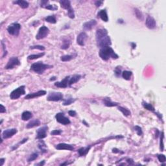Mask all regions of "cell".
<instances>
[{
  "label": "cell",
  "mask_w": 166,
  "mask_h": 166,
  "mask_svg": "<svg viewBox=\"0 0 166 166\" xmlns=\"http://www.w3.org/2000/svg\"><path fill=\"white\" fill-rule=\"evenodd\" d=\"M96 41L98 47L101 48L110 46L112 44L110 38L108 35V31L105 29H99L97 30Z\"/></svg>",
  "instance_id": "cell-1"
},
{
  "label": "cell",
  "mask_w": 166,
  "mask_h": 166,
  "mask_svg": "<svg viewBox=\"0 0 166 166\" xmlns=\"http://www.w3.org/2000/svg\"><path fill=\"white\" fill-rule=\"evenodd\" d=\"M99 57L103 60H108L110 59H118L119 56L117 55L112 47L110 46L101 48L99 51Z\"/></svg>",
  "instance_id": "cell-2"
},
{
  "label": "cell",
  "mask_w": 166,
  "mask_h": 166,
  "mask_svg": "<svg viewBox=\"0 0 166 166\" xmlns=\"http://www.w3.org/2000/svg\"><path fill=\"white\" fill-rule=\"evenodd\" d=\"M53 66L49 64H44L42 62H38L34 63L31 66V70L33 71L38 74H42L45 71L53 68Z\"/></svg>",
  "instance_id": "cell-3"
},
{
  "label": "cell",
  "mask_w": 166,
  "mask_h": 166,
  "mask_svg": "<svg viewBox=\"0 0 166 166\" xmlns=\"http://www.w3.org/2000/svg\"><path fill=\"white\" fill-rule=\"evenodd\" d=\"M21 29V25L18 23H12L9 25L7 28L8 33L11 35L17 36L20 33Z\"/></svg>",
  "instance_id": "cell-4"
},
{
  "label": "cell",
  "mask_w": 166,
  "mask_h": 166,
  "mask_svg": "<svg viewBox=\"0 0 166 166\" xmlns=\"http://www.w3.org/2000/svg\"><path fill=\"white\" fill-rule=\"evenodd\" d=\"M25 86H21L18 87V88L14 90L10 94V98L12 100L18 99L21 95L25 94Z\"/></svg>",
  "instance_id": "cell-5"
},
{
  "label": "cell",
  "mask_w": 166,
  "mask_h": 166,
  "mask_svg": "<svg viewBox=\"0 0 166 166\" xmlns=\"http://www.w3.org/2000/svg\"><path fill=\"white\" fill-rule=\"evenodd\" d=\"M49 33V29L46 26H42L38 30V33L36 35V38L37 40H41L46 38Z\"/></svg>",
  "instance_id": "cell-6"
},
{
  "label": "cell",
  "mask_w": 166,
  "mask_h": 166,
  "mask_svg": "<svg viewBox=\"0 0 166 166\" xmlns=\"http://www.w3.org/2000/svg\"><path fill=\"white\" fill-rule=\"evenodd\" d=\"M20 61L19 60V59L16 57H11L9 60L7 64L5 67V68L7 70H11V69H13L17 66H20Z\"/></svg>",
  "instance_id": "cell-7"
},
{
  "label": "cell",
  "mask_w": 166,
  "mask_h": 166,
  "mask_svg": "<svg viewBox=\"0 0 166 166\" xmlns=\"http://www.w3.org/2000/svg\"><path fill=\"white\" fill-rule=\"evenodd\" d=\"M63 99V95L60 92H51L47 97L49 101H59Z\"/></svg>",
  "instance_id": "cell-8"
},
{
  "label": "cell",
  "mask_w": 166,
  "mask_h": 166,
  "mask_svg": "<svg viewBox=\"0 0 166 166\" xmlns=\"http://www.w3.org/2000/svg\"><path fill=\"white\" fill-rule=\"evenodd\" d=\"M55 118L57 119V121L59 122V123L62 124L64 125H67L70 124L71 121L69 118L65 116L64 114L62 112H59L55 116Z\"/></svg>",
  "instance_id": "cell-9"
},
{
  "label": "cell",
  "mask_w": 166,
  "mask_h": 166,
  "mask_svg": "<svg viewBox=\"0 0 166 166\" xmlns=\"http://www.w3.org/2000/svg\"><path fill=\"white\" fill-rule=\"evenodd\" d=\"M48 130V127L46 125L40 128L36 131V139L42 140L47 136V132Z\"/></svg>",
  "instance_id": "cell-10"
},
{
  "label": "cell",
  "mask_w": 166,
  "mask_h": 166,
  "mask_svg": "<svg viewBox=\"0 0 166 166\" xmlns=\"http://www.w3.org/2000/svg\"><path fill=\"white\" fill-rule=\"evenodd\" d=\"M18 132L16 129H11L4 130L2 133V138L3 139H8L12 137Z\"/></svg>",
  "instance_id": "cell-11"
},
{
  "label": "cell",
  "mask_w": 166,
  "mask_h": 166,
  "mask_svg": "<svg viewBox=\"0 0 166 166\" xmlns=\"http://www.w3.org/2000/svg\"><path fill=\"white\" fill-rule=\"evenodd\" d=\"M88 38V35L85 32H82L77 36V43L81 46H84L85 45V42Z\"/></svg>",
  "instance_id": "cell-12"
},
{
  "label": "cell",
  "mask_w": 166,
  "mask_h": 166,
  "mask_svg": "<svg viewBox=\"0 0 166 166\" xmlns=\"http://www.w3.org/2000/svg\"><path fill=\"white\" fill-rule=\"evenodd\" d=\"M70 76H67L60 82H56L55 83V86L58 88H66L69 86V80H70Z\"/></svg>",
  "instance_id": "cell-13"
},
{
  "label": "cell",
  "mask_w": 166,
  "mask_h": 166,
  "mask_svg": "<svg viewBox=\"0 0 166 166\" xmlns=\"http://www.w3.org/2000/svg\"><path fill=\"white\" fill-rule=\"evenodd\" d=\"M145 24L147 27L149 28V29H154L156 28V23L154 19L151 16H148L147 18H146Z\"/></svg>",
  "instance_id": "cell-14"
},
{
  "label": "cell",
  "mask_w": 166,
  "mask_h": 166,
  "mask_svg": "<svg viewBox=\"0 0 166 166\" xmlns=\"http://www.w3.org/2000/svg\"><path fill=\"white\" fill-rule=\"evenodd\" d=\"M46 94V91L45 90H40L38 92H37L31 93V94L27 95L25 97V99H33V98L38 97H40V96L45 95Z\"/></svg>",
  "instance_id": "cell-15"
},
{
  "label": "cell",
  "mask_w": 166,
  "mask_h": 166,
  "mask_svg": "<svg viewBox=\"0 0 166 166\" xmlns=\"http://www.w3.org/2000/svg\"><path fill=\"white\" fill-rule=\"evenodd\" d=\"M55 148L57 150H68V151H73L74 149V147L72 145L61 143L58 144L55 146Z\"/></svg>",
  "instance_id": "cell-16"
},
{
  "label": "cell",
  "mask_w": 166,
  "mask_h": 166,
  "mask_svg": "<svg viewBox=\"0 0 166 166\" xmlns=\"http://www.w3.org/2000/svg\"><path fill=\"white\" fill-rule=\"evenodd\" d=\"M96 25H97V21L95 20H92L87 22H85L83 25V27L86 31H90V30L92 29Z\"/></svg>",
  "instance_id": "cell-17"
},
{
  "label": "cell",
  "mask_w": 166,
  "mask_h": 166,
  "mask_svg": "<svg viewBox=\"0 0 166 166\" xmlns=\"http://www.w3.org/2000/svg\"><path fill=\"white\" fill-rule=\"evenodd\" d=\"M81 79V75L79 74H75V75L70 76V80H69V87H70L72 84L79 81Z\"/></svg>",
  "instance_id": "cell-18"
},
{
  "label": "cell",
  "mask_w": 166,
  "mask_h": 166,
  "mask_svg": "<svg viewBox=\"0 0 166 166\" xmlns=\"http://www.w3.org/2000/svg\"><path fill=\"white\" fill-rule=\"evenodd\" d=\"M61 7L66 10H70L71 9V2L69 0H60L59 1Z\"/></svg>",
  "instance_id": "cell-19"
},
{
  "label": "cell",
  "mask_w": 166,
  "mask_h": 166,
  "mask_svg": "<svg viewBox=\"0 0 166 166\" xmlns=\"http://www.w3.org/2000/svg\"><path fill=\"white\" fill-rule=\"evenodd\" d=\"M40 125V120L35 119L31 120L29 123H28L27 126H26V128L27 129H31V128L35 127H38Z\"/></svg>",
  "instance_id": "cell-20"
},
{
  "label": "cell",
  "mask_w": 166,
  "mask_h": 166,
  "mask_svg": "<svg viewBox=\"0 0 166 166\" xmlns=\"http://www.w3.org/2000/svg\"><path fill=\"white\" fill-rule=\"evenodd\" d=\"M98 16H99L102 20L105 22H107L108 21V17L106 10H101L98 12Z\"/></svg>",
  "instance_id": "cell-21"
},
{
  "label": "cell",
  "mask_w": 166,
  "mask_h": 166,
  "mask_svg": "<svg viewBox=\"0 0 166 166\" xmlns=\"http://www.w3.org/2000/svg\"><path fill=\"white\" fill-rule=\"evenodd\" d=\"M91 147L92 146H88L86 147H82L78 150V153L80 156H84L85 155H86L91 149Z\"/></svg>",
  "instance_id": "cell-22"
},
{
  "label": "cell",
  "mask_w": 166,
  "mask_h": 166,
  "mask_svg": "<svg viewBox=\"0 0 166 166\" xmlns=\"http://www.w3.org/2000/svg\"><path fill=\"white\" fill-rule=\"evenodd\" d=\"M103 103L105 105L108 107H116L118 105V103H115L111 101L110 98H105L103 99Z\"/></svg>",
  "instance_id": "cell-23"
},
{
  "label": "cell",
  "mask_w": 166,
  "mask_h": 166,
  "mask_svg": "<svg viewBox=\"0 0 166 166\" xmlns=\"http://www.w3.org/2000/svg\"><path fill=\"white\" fill-rule=\"evenodd\" d=\"M14 4H17L22 9H27L29 5V3L26 1H24V0H18V1H16L13 2Z\"/></svg>",
  "instance_id": "cell-24"
},
{
  "label": "cell",
  "mask_w": 166,
  "mask_h": 166,
  "mask_svg": "<svg viewBox=\"0 0 166 166\" xmlns=\"http://www.w3.org/2000/svg\"><path fill=\"white\" fill-rule=\"evenodd\" d=\"M33 118V114L29 111H25L22 114V119L23 121H27Z\"/></svg>",
  "instance_id": "cell-25"
},
{
  "label": "cell",
  "mask_w": 166,
  "mask_h": 166,
  "mask_svg": "<svg viewBox=\"0 0 166 166\" xmlns=\"http://www.w3.org/2000/svg\"><path fill=\"white\" fill-rule=\"evenodd\" d=\"M38 148L41 150V151L42 153H46L47 149H46V145L45 143V142L43 140H40L38 142Z\"/></svg>",
  "instance_id": "cell-26"
},
{
  "label": "cell",
  "mask_w": 166,
  "mask_h": 166,
  "mask_svg": "<svg viewBox=\"0 0 166 166\" xmlns=\"http://www.w3.org/2000/svg\"><path fill=\"white\" fill-rule=\"evenodd\" d=\"M118 110H120L123 113V114L125 116L127 117L129 116L130 115V111L129 110H128L127 108H124V107H118Z\"/></svg>",
  "instance_id": "cell-27"
},
{
  "label": "cell",
  "mask_w": 166,
  "mask_h": 166,
  "mask_svg": "<svg viewBox=\"0 0 166 166\" xmlns=\"http://www.w3.org/2000/svg\"><path fill=\"white\" fill-rule=\"evenodd\" d=\"M131 76H132V72L129 71H124L122 73V77L124 79L127 80V81H129L130 79Z\"/></svg>",
  "instance_id": "cell-28"
},
{
  "label": "cell",
  "mask_w": 166,
  "mask_h": 166,
  "mask_svg": "<svg viewBox=\"0 0 166 166\" xmlns=\"http://www.w3.org/2000/svg\"><path fill=\"white\" fill-rule=\"evenodd\" d=\"M70 43L71 42L69 39H65V40H64L61 46V49H67L70 47Z\"/></svg>",
  "instance_id": "cell-29"
},
{
  "label": "cell",
  "mask_w": 166,
  "mask_h": 166,
  "mask_svg": "<svg viewBox=\"0 0 166 166\" xmlns=\"http://www.w3.org/2000/svg\"><path fill=\"white\" fill-rule=\"evenodd\" d=\"M45 21L50 24H56L57 22V20L55 16L52 15V16H48L45 18Z\"/></svg>",
  "instance_id": "cell-30"
},
{
  "label": "cell",
  "mask_w": 166,
  "mask_h": 166,
  "mask_svg": "<svg viewBox=\"0 0 166 166\" xmlns=\"http://www.w3.org/2000/svg\"><path fill=\"white\" fill-rule=\"evenodd\" d=\"M75 100H76L75 99H73V98L72 97L67 98L66 99H63L64 102H63L62 105L64 106L70 105H71V104H72L73 103H74V102L75 101Z\"/></svg>",
  "instance_id": "cell-31"
},
{
  "label": "cell",
  "mask_w": 166,
  "mask_h": 166,
  "mask_svg": "<svg viewBox=\"0 0 166 166\" xmlns=\"http://www.w3.org/2000/svg\"><path fill=\"white\" fill-rule=\"evenodd\" d=\"M142 105L145 108L148 110L151 111V112H154V107H153V105H151V104L147 103L143 101L142 103Z\"/></svg>",
  "instance_id": "cell-32"
},
{
  "label": "cell",
  "mask_w": 166,
  "mask_h": 166,
  "mask_svg": "<svg viewBox=\"0 0 166 166\" xmlns=\"http://www.w3.org/2000/svg\"><path fill=\"white\" fill-rule=\"evenodd\" d=\"M164 132H162V133L160 134V149L161 151H164Z\"/></svg>",
  "instance_id": "cell-33"
},
{
  "label": "cell",
  "mask_w": 166,
  "mask_h": 166,
  "mask_svg": "<svg viewBox=\"0 0 166 166\" xmlns=\"http://www.w3.org/2000/svg\"><path fill=\"white\" fill-rule=\"evenodd\" d=\"M44 55H45L44 53H41L36 54V55H29L28 57V59L29 60L37 59H39V58L43 57Z\"/></svg>",
  "instance_id": "cell-34"
},
{
  "label": "cell",
  "mask_w": 166,
  "mask_h": 166,
  "mask_svg": "<svg viewBox=\"0 0 166 166\" xmlns=\"http://www.w3.org/2000/svg\"><path fill=\"white\" fill-rule=\"evenodd\" d=\"M73 55H63L60 57V60L62 62H68V61H70L73 59Z\"/></svg>",
  "instance_id": "cell-35"
},
{
  "label": "cell",
  "mask_w": 166,
  "mask_h": 166,
  "mask_svg": "<svg viewBox=\"0 0 166 166\" xmlns=\"http://www.w3.org/2000/svg\"><path fill=\"white\" fill-rule=\"evenodd\" d=\"M38 157V153H33L32 154H31L29 156V158L27 159V162H33V161L35 160Z\"/></svg>",
  "instance_id": "cell-36"
},
{
  "label": "cell",
  "mask_w": 166,
  "mask_h": 166,
  "mask_svg": "<svg viewBox=\"0 0 166 166\" xmlns=\"http://www.w3.org/2000/svg\"><path fill=\"white\" fill-rule=\"evenodd\" d=\"M134 12L135 14H136V16L137 17V18L138 19V20H143V16L142 13L140 12V11H139V10L137 9H135Z\"/></svg>",
  "instance_id": "cell-37"
},
{
  "label": "cell",
  "mask_w": 166,
  "mask_h": 166,
  "mask_svg": "<svg viewBox=\"0 0 166 166\" xmlns=\"http://www.w3.org/2000/svg\"><path fill=\"white\" fill-rule=\"evenodd\" d=\"M44 9L51 10V11H56L58 9V7L55 5H47L45 7Z\"/></svg>",
  "instance_id": "cell-38"
},
{
  "label": "cell",
  "mask_w": 166,
  "mask_h": 166,
  "mask_svg": "<svg viewBox=\"0 0 166 166\" xmlns=\"http://www.w3.org/2000/svg\"><path fill=\"white\" fill-rule=\"evenodd\" d=\"M30 49H39L40 51H44L45 50V47L43 46H40V45H36V46H33L30 47Z\"/></svg>",
  "instance_id": "cell-39"
},
{
  "label": "cell",
  "mask_w": 166,
  "mask_h": 166,
  "mask_svg": "<svg viewBox=\"0 0 166 166\" xmlns=\"http://www.w3.org/2000/svg\"><path fill=\"white\" fill-rule=\"evenodd\" d=\"M28 140V138H24V140H22L21 141V142H20L18 143L17 144V145H15V146H14L12 148V150H14V149H16L20 145H22V144L25 143L27 142V141Z\"/></svg>",
  "instance_id": "cell-40"
},
{
  "label": "cell",
  "mask_w": 166,
  "mask_h": 166,
  "mask_svg": "<svg viewBox=\"0 0 166 166\" xmlns=\"http://www.w3.org/2000/svg\"><path fill=\"white\" fill-rule=\"evenodd\" d=\"M114 73L116 77H120L121 73V68L120 66H117L116 68H115Z\"/></svg>",
  "instance_id": "cell-41"
},
{
  "label": "cell",
  "mask_w": 166,
  "mask_h": 166,
  "mask_svg": "<svg viewBox=\"0 0 166 166\" xmlns=\"http://www.w3.org/2000/svg\"><path fill=\"white\" fill-rule=\"evenodd\" d=\"M68 14L69 18H70L71 19L75 18V12H74V10L73 8L68 11Z\"/></svg>",
  "instance_id": "cell-42"
},
{
  "label": "cell",
  "mask_w": 166,
  "mask_h": 166,
  "mask_svg": "<svg viewBox=\"0 0 166 166\" xmlns=\"http://www.w3.org/2000/svg\"><path fill=\"white\" fill-rule=\"evenodd\" d=\"M134 129L136 130V132H137V134L138 135V136H142L143 134L142 132V128L140 127H139V126H135L134 127Z\"/></svg>",
  "instance_id": "cell-43"
},
{
  "label": "cell",
  "mask_w": 166,
  "mask_h": 166,
  "mask_svg": "<svg viewBox=\"0 0 166 166\" xmlns=\"http://www.w3.org/2000/svg\"><path fill=\"white\" fill-rule=\"evenodd\" d=\"M158 160L162 163H164L166 162V158L164 154H158Z\"/></svg>",
  "instance_id": "cell-44"
},
{
  "label": "cell",
  "mask_w": 166,
  "mask_h": 166,
  "mask_svg": "<svg viewBox=\"0 0 166 166\" xmlns=\"http://www.w3.org/2000/svg\"><path fill=\"white\" fill-rule=\"evenodd\" d=\"M1 45H2V47H3V55L2 56V58L5 57L7 55V51L6 50V46L5 44H4V42L3 41H1Z\"/></svg>",
  "instance_id": "cell-45"
},
{
  "label": "cell",
  "mask_w": 166,
  "mask_h": 166,
  "mask_svg": "<svg viewBox=\"0 0 166 166\" xmlns=\"http://www.w3.org/2000/svg\"><path fill=\"white\" fill-rule=\"evenodd\" d=\"M62 133L61 130H54L51 132V134L52 136H56V135H60Z\"/></svg>",
  "instance_id": "cell-46"
},
{
  "label": "cell",
  "mask_w": 166,
  "mask_h": 166,
  "mask_svg": "<svg viewBox=\"0 0 166 166\" xmlns=\"http://www.w3.org/2000/svg\"><path fill=\"white\" fill-rule=\"evenodd\" d=\"M68 114L70 115V116H71V117H75L76 116V114H76L75 111H74V110H70L68 112Z\"/></svg>",
  "instance_id": "cell-47"
},
{
  "label": "cell",
  "mask_w": 166,
  "mask_h": 166,
  "mask_svg": "<svg viewBox=\"0 0 166 166\" xmlns=\"http://www.w3.org/2000/svg\"><path fill=\"white\" fill-rule=\"evenodd\" d=\"M6 112L5 107H4L3 105H1V109H0V113H5Z\"/></svg>",
  "instance_id": "cell-48"
},
{
  "label": "cell",
  "mask_w": 166,
  "mask_h": 166,
  "mask_svg": "<svg viewBox=\"0 0 166 166\" xmlns=\"http://www.w3.org/2000/svg\"><path fill=\"white\" fill-rule=\"evenodd\" d=\"M103 3V1H95V5H96V7H100Z\"/></svg>",
  "instance_id": "cell-49"
},
{
  "label": "cell",
  "mask_w": 166,
  "mask_h": 166,
  "mask_svg": "<svg viewBox=\"0 0 166 166\" xmlns=\"http://www.w3.org/2000/svg\"><path fill=\"white\" fill-rule=\"evenodd\" d=\"M127 162L129 165H134V161H133L132 159L131 158H128L127 159Z\"/></svg>",
  "instance_id": "cell-50"
},
{
  "label": "cell",
  "mask_w": 166,
  "mask_h": 166,
  "mask_svg": "<svg viewBox=\"0 0 166 166\" xmlns=\"http://www.w3.org/2000/svg\"><path fill=\"white\" fill-rule=\"evenodd\" d=\"M112 152L114 153H123V152H121L120 151V150L118 149H116V148L113 149Z\"/></svg>",
  "instance_id": "cell-51"
},
{
  "label": "cell",
  "mask_w": 166,
  "mask_h": 166,
  "mask_svg": "<svg viewBox=\"0 0 166 166\" xmlns=\"http://www.w3.org/2000/svg\"><path fill=\"white\" fill-rule=\"evenodd\" d=\"M5 158H2L0 159V162H1L0 163V166H3L4 162H5Z\"/></svg>",
  "instance_id": "cell-52"
},
{
  "label": "cell",
  "mask_w": 166,
  "mask_h": 166,
  "mask_svg": "<svg viewBox=\"0 0 166 166\" xmlns=\"http://www.w3.org/2000/svg\"><path fill=\"white\" fill-rule=\"evenodd\" d=\"M37 166H44L45 165V160H42V162H40V163H38V164H37Z\"/></svg>",
  "instance_id": "cell-53"
},
{
  "label": "cell",
  "mask_w": 166,
  "mask_h": 166,
  "mask_svg": "<svg viewBox=\"0 0 166 166\" xmlns=\"http://www.w3.org/2000/svg\"><path fill=\"white\" fill-rule=\"evenodd\" d=\"M70 164V163H68V162H66L65 163H62V164H61L60 166H66V165H68Z\"/></svg>",
  "instance_id": "cell-54"
},
{
  "label": "cell",
  "mask_w": 166,
  "mask_h": 166,
  "mask_svg": "<svg viewBox=\"0 0 166 166\" xmlns=\"http://www.w3.org/2000/svg\"><path fill=\"white\" fill-rule=\"evenodd\" d=\"M132 49H135L136 48V44H135L134 43H132Z\"/></svg>",
  "instance_id": "cell-55"
},
{
  "label": "cell",
  "mask_w": 166,
  "mask_h": 166,
  "mask_svg": "<svg viewBox=\"0 0 166 166\" xmlns=\"http://www.w3.org/2000/svg\"><path fill=\"white\" fill-rule=\"evenodd\" d=\"M56 79V77H51V79H50V81H54V80Z\"/></svg>",
  "instance_id": "cell-56"
},
{
  "label": "cell",
  "mask_w": 166,
  "mask_h": 166,
  "mask_svg": "<svg viewBox=\"0 0 166 166\" xmlns=\"http://www.w3.org/2000/svg\"><path fill=\"white\" fill-rule=\"evenodd\" d=\"M83 123H84L85 124V125L86 126V127H88V124L87 123H86V121H83Z\"/></svg>",
  "instance_id": "cell-57"
}]
</instances>
